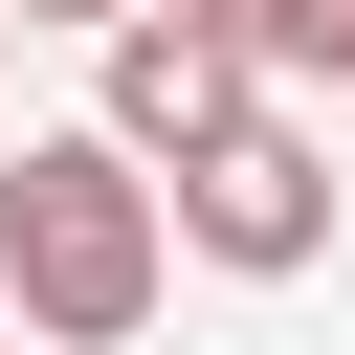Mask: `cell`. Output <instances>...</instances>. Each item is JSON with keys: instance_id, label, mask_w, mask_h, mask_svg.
Instances as JSON below:
<instances>
[{"instance_id": "1", "label": "cell", "mask_w": 355, "mask_h": 355, "mask_svg": "<svg viewBox=\"0 0 355 355\" xmlns=\"http://www.w3.org/2000/svg\"><path fill=\"white\" fill-rule=\"evenodd\" d=\"M155 288H178L155 178H133L111 133H22V155H0V311H22L44 355H133Z\"/></svg>"}, {"instance_id": "2", "label": "cell", "mask_w": 355, "mask_h": 355, "mask_svg": "<svg viewBox=\"0 0 355 355\" xmlns=\"http://www.w3.org/2000/svg\"><path fill=\"white\" fill-rule=\"evenodd\" d=\"M155 222H178L200 266H244V288H288V266H333V155H311L288 111H244L222 155H178V178H155Z\"/></svg>"}, {"instance_id": "3", "label": "cell", "mask_w": 355, "mask_h": 355, "mask_svg": "<svg viewBox=\"0 0 355 355\" xmlns=\"http://www.w3.org/2000/svg\"><path fill=\"white\" fill-rule=\"evenodd\" d=\"M244 111H266V67H244L222 22H178V0H133V22H111V111H89V133H111L133 178H178V155H222Z\"/></svg>"}, {"instance_id": "4", "label": "cell", "mask_w": 355, "mask_h": 355, "mask_svg": "<svg viewBox=\"0 0 355 355\" xmlns=\"http://www.w3.org/2000/svg\"><path fill=\"white\" fill-rule=\"evenodd\" d=\"M178 22H222L244 67H311V22H333V0H178Z\"/></svg>"}, {"instance_id": "5", "label": "cell", "mask_w": 355, "mask_h": 355, "mask_svg": "<svg viewBox=\"0 0 355 355\" xmlns=\"http://www.w3.org/2000/svg\"><path fill=\"white\" fill-rule=\"evenodd\" d=\"M0 22H89V44H111V22H133V0H0Z\"/></svg>"}, {"instance_id": "6", "label": "cell", "mask_w": 355, "mask_h": 355, "mask_svg": "<svg viewBox=\"0 0 355 355\" xmlns=\"http://www.w3.org/2000/svg\"><path fill=\"white\" fill-rule=\"evenodd\" d=\"M311 67H333V89H355V0H333V22H311Z\"/></svg>"}, {"instance_id": "7", "label": "cell", "mask_w": 355, "mask_h": 355, "mask_svg": "<svg viewBox=\"0 0 355 355\" xmlns=\"http://www.w3.org/2000/svg\"><path fill=\"white\" fill-rule=\"evenodd\" d=\"M0 44H22V22H0Z\"/></svg>"}]
</instances>
